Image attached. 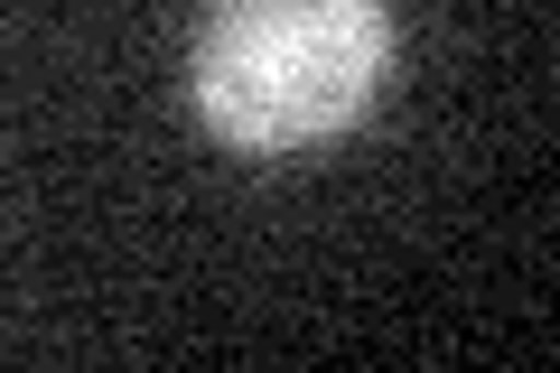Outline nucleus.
I'll return each instance as SVG.
<instances>
[{
	"instance_id": "nucleus-1",
	"label": "nucleus",
	"mask_w": 560,
	"mask_h": 373,
	"mask_svg": "<svg viewBox=\"0 0 560 373\" xmlns=\"http://www.w3.org/2000/svg\"><path fill=\"white\" fill-rule=\"evenodd\" d=\"M187 75L224 150H318L374 113L393 75V10L383 0H215Z\"/></svg>"
}]
</instances>
